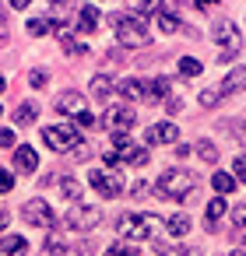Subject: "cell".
I'll return each mask as SVG.
<instances>
[{
	"mask_svg": "<svg viewBox=\"0 0 246 256\" xmlns=\"http://www.w3.org/2000/svg\"><path fill=\"white\" fill-rule=\"evenodd\" d=\"M43 140H46V148H53V151H74V148L81 144V134H78V126L60 123V126H46V130H43Z\"/></svg>",
	"mask_w": 246,
	"mask_h": 256,
	"instance_id": "6",
	"label": "cell"
},
{
	"mask_svg": "<svg viewBox=\"0 0 246 256\" xmlns=\"http://www.w3.org/2000/svg\"><path fill=\"white\" fill-rule=\"evenodd\" d=\"M179 130L176 123H151L148 126V144H176Z\"/></svg>",
	"mask_w": 246,
	"mask_h": 256,
	"instance_id": "11",
	"label": "cell"
},
{
	"mask_svg": "<svg viewBox=\"0 0 246 256\" xmlns=\"http://www.w3.org/2000/svg\"><path fill=\"white\" fill-rule=\"evenodd\" d=\"M158 246V242H155ZM158 256H197V249H172V246H158Z\"/></svg>",
	"mask_w": 246,
	"mask_h": 256,
	"instance_id": "31",
	"label": "cell"
},
{
	"mask_svg": "<svg viewBox=\"0 0 246 256\" xmlns=\"http://www.w3.org/2000/svg\"><path fill=\"white\" fill-rule=\"evenodd\" d=\"M74 28H78V32H85V36H88V32H95V28H99V8L85 4V8H81V14H78V22H74Z\"/></svg>",
	"mask_w": 246,
	"mask_h": 256,
	"instance_id": "13",
	"label": "cell"
},
{
	"mask_svg": "<svg viewBox=\"0 0 246 256\" xmlns=\"http://www.w3.org/2000/svg\"><path fill=\"white\" fill-rule=\"evenodd\" d=\"M165 232H169L172 238H183V235L190 232V218H186V214H169V218H165Z\"/></svg>",
	"mask_w": 246,
	"mask_h": 256,
	"instance_id": "17",
	"label": "cell"
},
{
	"mask_svg": "<svg viewBox=\"0 0 246 256\" xmlns=\"http://www.w3.org/2000/svg\"><path fill=\"white\" fill-rule=\"evenodd\" d=\"M15 190V176L8 168H0V193H11Z\"/></svg>",
	"mask_w": 246,
	"mask_h": 256,
	"instance_id": "33",
	"label": "cell"
},
{
	"mask_svg": "<svg viewBox=\"0 0 246 256\" xmlns=\"http://www.w3.org/2000/svg\"><path fill=\"white\" fill-rule=\"evenodd\" d=\"M109 92H113V81H109V78H102V74H99V78H95V81H92V95H95V98H99V102H106V98H109Z\"/></svg>",
	"mask_w": 246,
	"mask_h": 256,
	"instance_id": "23",
	"label": "cell"
},
{
	"mask_svg": "<svg viewBox=\"0 0 246 256\" xmlns=\"http://www.w3.org/2000/svg\"><path fill=\"white\" fill-rule=\"evenodd\" d=\"M64 256H92V246L88 242H74V246L64 249Z\"/></svg>",
	"mask_w": 246,
	"mask_h": 256,
	"instance_id": "30",
	"label": "cell"
},
{
	"mask_svg": "<svg viewBox=\"0 0 246 256\" xmlns=\"http://www.w3.org/2000/svg\"><path fill=\"white\" fill-rule=\"evenodd\" d=\"M193 186H197V179L190 176V172H183V168H165L162 176H158V196H165V200H186L190 193H193Z\"/></svg>",
	"mask_w": 246,
	"mask_h": 256,
	"instance_id": "1",
	"label": "cell"
},
{
	"mask_svg": "<svg viewBox=\"0 0 246 256\" xmlns=\"http://www.w3.org/2000/svg\"><path fill=\"white\" fill-rule=\"evenodd\" d=\"M211 186H214L218 193H232V190H235V179H232L228 172H214V176H211Z\"/></svg>",
	"mask_w": 246,
	"mask_h": 256,
	"instance_id": "24",
	"label": "cell"
},
{
	"mask_svg": "<svg viewBox=\"0 0 246 256\" xmlns=\"http://www.w3.org/2000/svg\"><path fill=\"white\" fill-rule=\"evenodd\" d=\"M197 154L207 158V162H214V158H218V148H214L211 140H197Z\"/></svg>",
	"mask_w": 246,
	"mask_h": 256,
	"instance_id": "29",
	"label": "cell"
},
{
	"mask_svg": "<svg viewBox=\"0 0 246 256\" xmlns=\"http://www.w3.org/2000/svg\"><path fill=\"white\" fill-rule=\"evenodd\" d=\"M36 116H39V106H36V102H22V106L15 109V123H18V126H29Z\"/></svg>",
	"mask_w": 246,
	"mask_h": 256,
	"instance_id": "18",
	"label": "cell"
},
{
	"mask_svg": "<svg viewBox=\"0 0 246 256\" xmlns=\"http://www.w3.org/2000/svg\"><path fill=\"white\" fill-rule=\"evenodd\" d=\"M102 162H106V165H120V162H123V158H120V151H109V154H106V158H102Z\"/></svg>",
	"mask_w": 246,
	"mask_h": 256,
	"instance_id": "43",
	"label": "cell"
},
{
	"mask_svg": "<svg viewBox=\"0 0 246 256\" xmlns=\"http://www.w3.org/2000/svg\"><path fill=\"white\" fill-rule=\"evenodd\" d=\"M113 28H116V39H120L123 46H148V42H151L148 22L137 18V14H120V18L113 22Z\"/></svg>",
	"mask_w": 246,
	"mask_h": 256,
	"instance_id": "3",
	"label": "cell"
},
{
	"mask_svg": "<svg viewBox=\"0 0 246 256\" xmlns=\"http://www.w3.org/2000/svg\"><path fill=\"white\" fill-rule=\"evenodd\" d=\"M246 84V70H235V74H228L225 78V84H221V95H232V92H239Z\"/></svg>",
	"mask_w": 246,
	"mask_h": 256,
	"instance_id": "22",
	"label": "cell"
},
{
	"mask_svg": "<svg viewBox=\"0 0 246 256\" xmlns=\"http://www.w3.org/2000/svg\"><path fill=\"white\" fill-rule=\"evenodd\" d=\"M0 148H15V130H0Z\"/></svg>",
	"mask_w": 246,
	"mask_h": 256,
	"instance_id": "38",
	"label": "cell"
},
{
	"mask_svg": "<svg viewBox=\"0 0 246 256\" xmlns=\"http://www.w3.org/2000/svg\"><path fill=\"white\" fill-rule=\"evenodd\" d=\"M8 218H11V214H4V210H0V232L8 228Z\"/></svg>",
	"mask_w": 246,
	"mask_h": 256,
	"instance_id": "45",
	"label": "cell"
},
{
	"mask_svg": "<svg viewBox=\"0 0 246 256\" xmlns=\"http://www.w3.org/2000/svg\"><path fill=\"white\" fill-rule=\"evenodd\" d=\"M232 256H246V238H242V246H239V249H235Z\"/></svg>",
	"mask_w": 246,
	"mask_h": 256,
	"instance_id": "46",
	"label": "cell"
},
{
	"mask_svg": "<svg viewBox=\"0 0 246 256\" xmlns=\"http://www.w3.org/2000/svg\"><path fill=\"white\" fill-rule=\"evenodd\" d=\"M78 126H95V116L92 112H78Z\"/></svg>",
	"mask_w": 246,
	"mask_h": 256,
	"instance_id": "42",
	"label": "cell"
},
{
	"mask_svg": "<svg viewBox=\"0 0 246 256\" xmlns=\"http://www.w3.org/2000/svg\"><path fill=\"white\" fill-rule=\"evenodd\" d=\"M22 218L29 221V224H39V228H53V207L46 204V200H29L25 207H22Z\"/></svg>",
	"mask_w": 246,
	"mask_h": 256,
	"instance_id": "8",
	"label": "cell"
},
{
	"mask_svg": "<svg viewBox=\"0 0 246 256\" xmlns=\"http://www.w3.org/2000/svg\"><path fill=\"white\" fill-rule=\"evenodd\" d=\"M155 14H158V28H162L165 36L179 32V18H176V14H172V11H169L165 4H158V8H155Z\"/></svg>",
	"mask_w": 246,
	"mask_h": 256,
	"instance_id": "15",
	"label": "cell"
},
{
	"mask_svg": "<svg viewBox=\"0 0 246 256\" xmlns=\"http://www.w3.org/2000/svg\"><path fill=\"white\" fill-rule=\"evenodd\" d=\"M120 158H123L127 165H148V151H144V148H134V144H127V148L120 151Z\"/></svg>",
	"mask_w": 246,
	"mask_h": 256,
	"instance_id": "21",
	"label": "cell"
},
{
	"mask_svg": "<svg viewBox=\"0 0 246 256\" xmlns=\"http://www.w3.org/2000/svg\"><path fill=\"white\" fill-rule=\"evenodd\" d=\"M8 39H11V32H8V22H4V14H0V50L8 46Z\"/></svg>",
	"mask_w": 246,
	"mask_h": 256,
	"instance_id": "39",
	"label": "cell"
},
{
	"mask_svg": "<svg viewBox=\"0 0 246 256\" xmlns=\"http://www.w3.org/2000/svg\"><path fill=\"white\" fill-rule=\"evenodd\" d=\"M116 232L127 242H151L155 238V214H120Z\"/></svg>",
	"mask_w": 246,
	"mask_h": 256,
	"instance_id": "2",
	"label": "cell"
},
{
	"mask_svg": "<svg viewBox=\"0 0 246 256\" xmlns=\"http://www.w3.org/2000/svg\"><path fill=\"white\" fill-rule=\"evenodd\" d=\"M4 88H8V81H4V78H0V92H4Z\"/></svg>",
	"mask_w": 246,
	"mask_h": 256,
	"instance_id": "47",
	"label": "cell"
},
{
	"mask_svg": "<svg viewBox=\"0 0 246 256\" xmlns=\"http://www.w3.org/2000/svg\"><path fill=\"white\" fill-rule=\"evenodd\" d=\"M57 186H60V193H64L67 200H78V196H81V186H78L74 179H60Z\"/></svg>",
	"mask_w": 246,
	"mask_h": 256,
	"instance_id": "26",
	"label": "cell"
},
{
	"mask_svg": "<svg viewBox=\"0 0 246 256\" xmlns=\"http://www.w3.org/2000/svg\"><path fill=\"white\" fill-rule=\"evenodd\" d=\"M165 109H169V112H172V116H176V112H179V109H183V102H179V98H172V95H169V98H165Z\"/></svg>",
	"mask_w": 246,
	"mask_h": 256,
	"instance_id": "41",
	"label": "cell"
},
{
	"mask_svg": "<svg viewBox=\"0 0 246 256\" xmlns=\"http://www.w3.org/2000/svg\"><path fill=\"white\" fill-rule=\"evenodd\" d=\"M25 28H29V36H32V39H39V36H50L57 25H53V18H32Z\"/></svg>",
	"mask_w": 246,
	"mask_h": 256,
	"instance_id": "19",
	"label": "cell"
},
{
	"mask_svg": "<svg viewBox=\"0 0 246 256\" xmlns=\"http://www.w3.org/2000/svg\"><path fill=\"white\" fill-rule=\"evenodd\" d=\"M134 123H137V116H134L130 106H113V109L106 112V126H113L116 134H127Z\"/></svg>",
	"mask_w": 246,
	"mask_h": 256,
	"instance_id": "9",
	"label": "cell"
},
{
	"mask_svg": "<svg viewBox=\"0 0 246 256\" xmlns=\"http://www.w3.org/2000/svg\"><path fill=\"white\" fill-rule=\"evenodd\" d=\"M130 193H134L137 200H148V193H151V186H148V182H134V190H130Z\"/></svg>",
	"mask_w": 246,
	"mask_h": 256,
	"instance_id": "36",
	"label": "cell"
},
{
	"mask_svg": "<svg viewBox=\"0 0 246 256\" xmlns=\"http://www.w3.org/2000/svg\"><path fill=\"white\" fill-rule=\"evenodd\" d=\"M102 256H137V249H134V246H127V242H116V246H109Z\"/></svg>",
	"mask_w": 246,
	"mask_h": 256,
	"instance_id": "28",
	"label": "cell"
},
{
	"mask_svg": "<svg viewBox=\"0 0 246 256\" xmlns=\"http://www.w3.org/2000/svg\"><path fill=\"white\" fill-rule=\"evenodd\" d=\"M127 144H130V137H127V134H113V148H116V151H123Z\"/></svg>",
	"mask_w": 246,
	"mask_h": 256,
	"instance_id": "40",
	"label": "cell"
},
{
	"mask_svg": "<svg viewBox=\"0 0 246 256\" xmlns=\"http://www.w3.org/2000/svg\"><path fill=\"white\" fill-rule=\"evenodd\" d=\"M232 172H235V179H242V182H246V154H239V158L232 162Z\"/></svg>",
	"mask_w": 246,
	"mask_h": 256,
	"instance_id": "35",
	"label": "cell"
},
{
	"mask_svg": "<svg viewBox=\"0 0 246 256\" xmlns=\"http://www.w3.org/2000/svg\"><path fill=\"white\" fill-rule=\"evenodd\" d=\"M99 221H102V210L99 207H88V204H71L67 214H64V224L71 232H92Z\"/></svg>",
	"mask_w": 246,
	"mask_h": 256,
	"instance_id": "5",
	"label": "cell"
},
{
	"mask_svg": "<svg viewBox=\"0 0 246 256\" xmlns=\"http://www.w3.org/2000/svg\"><path fill=\"white\" fill-rule=\"evenodd\" d=\"M71 154H74V158H88V148H85V144H78V148H74Z\"/></svg>",
	"mask_w": 246,
	"mask_h": 256,
	"instance_id": "44",
	"label": "cell"
},
{
	"mask_svg": "<svg viewBox=\"0 0 246 256\" xmlns=\"http://www.w3.org/2000/svg\"><path fill=\"white\" fill-rule=\"evenodd\" d=\"M158 98H169V78L148 81V102H158Z\"/></svg>",
	"mask_w": 246,
	"mask_h": 256,
	"instance_id": "20",
	"label": "cell"
},
{
	"mask_svg": "<svg viewBox=\"0 0 246 256\" xmlns=\"http://www.w3.org/2000/svg\"><path fill=\"white\" fill-rule=\"evenodd\" d=\"M218 98H225L221 88H204V92H200V102H204V106H214Z\"/></svg>",
	"mask_w": 246,
	"mask_h": 256,
	"instance_id": "32",
	"label": "cell"
},
{
	"mask_svg": "<svg viewBox=\"0 0 246 256\" xmlns=\"http://www.w3.org/2000/svg\"><path fill=\"white\" fill-rule=\"evenodd\" d=\"M0 116H4V106H0Z\"/></svg>",
	"mask_w": 246,
	"mask_h": 256,
	"instance_id": "48",
	"label": "cell"
},
{
	"mask_svg": "<svg viewBox=\"0 0 246 256\" xmlns=\"http://www.w3.org/2000/svg\"><path fill=\"white\" fill-rule=\"evenodd\" d=\"M15 165H18L22 172H36V165H39V154H36L32 148H25V144H22V148L15 151Z\"/></svg>",
	"mask_w": 246,
	"mask_h": 256,
	"instance_id": "16",
	"label": "cell"
},
{
	"mask_svg": "<svg viewBox=\"0 0 246 256\" xmlns=\"http://www.w3.org/2000/svg\"><path fill=\"white\" fill-rule=\"evenodd\" d=\"M211 39L221 46V64H228V60H235V53H239V46H242V36H239V28H235V22H228V18H221V22H214L211 25Z\"/></svg>",
	"mask_w": 246,
	"mask_h": 256,
	"instance_id": "4",
	"label": "cell"
},
{
	"mask_svg": "<svg viewBox=\"0 0 246 256\" xmlns=\"http://www.w3.org/2000/svg\"><path fill=\"white\" fill-rule=\"evenodd\" d=\"M221 214H225V200H221V196H214V200L207 204V218H204V224H207V228H214V221H218Z\"/></svg>",
	"mask_w": 246,
	"mask_h": 256,
	"instance_id": "25",
	"label": "cell"
},
{
	"mask_svg": "<svg viewBox=\"0 0 246 256\" xmlns=\"http://www.w3.org/2000/svg\"><path fill=\"white\" fill-rule=\"evenodd\" d=\"M46 81H50L46 70H32V74H29V84H32V88H46Z\"/></svg>",
	"mask_w": 246,
	"mask_h": 256,
	"instance_id": "34",
	"label": "cell"
},
{
	"mask_svg": "<svg viewBox=\"0 0 246 256\" xmlns=\"http://www.w3.org/2000/svg\"><path fill=\"white\" fill-rule=\"evenodd\" d=\"M29 242L22 235H8V238H0V256H25Z\"/></svg>",
	"mask_w": 246,
	"mask_h": 256,
	"instance_id": "14",
	"label": "cell"
},
{
	"mask_svg": "<svg viewBox=\"0 0 246 256\" xmlns=\"http://www.w3.org/2000/svg\"><path fill=\"white\" fill-rule=\"evenodd\" d=\"M116 88H120V95H123V98H130V102L148 98V84H144V81H137V78H127V81H120Z\"/></svg>",
	"mask_w": 246,
	"mask_h": 256,
	"instance_id": "12",
	"label": "cell"
},
{
	"mask_svg": "<svg viewBox=\"0 0 246 256\" xmlns=\"http://www.w3.org/2000/svg\"><path fill=\"white\" fill-rule=\"evenodd\" d=\"M88 182L99 190V196H106V200H116L127 186H123V179L116 176V172H102V168H95L92 176H88Z\"/></svg>",
	"mask_w": 246,
	"mask_h": 256,
	"instance_id": "7",
	"label": "cell"
},
{
	"mask_svg": "<svg viewBox=\"0 0 246 256\" xmlns=\"http://www.w3.org/2000/svg\"><path fill=\"white\" fill-rule=\"evenodd\" d=\"M232 221H235L239 228H246V204H239V207L232 210Z\"/></svg>",
	"mask_w": 246,
	"mask_h": 256,
	"instance_id": "37",
	"label": "cell"
},
{
	"mask_svg": "<svg viewBox=\"0 0 246 256\" xmlns=\"http://www.w3.org/2000/svg\"><path fill=\"white\" fill-rule=\"evenodd\" d=\"M53 109L64 112V116H67V112L78 116V112H85V95H81V92H60L57 102H53Z\"/></svg>",
	"mask_w": 246,
	"mask_h": 256,
	"instance_id": "10",
	"label": "cell"
},
{
	"mask_svg": "<svg viewBox=\"0 0 246 256\" xmlns=\"http://www.w3.org/2000/svg\"><path fill=\"white\" fill-rule=\"evenodd\" d=\"M179 74H186V78H197V74H200V64H197L193 56H183V60H179Z\"/></svg>",
	"mask_w": 246,
	"mask_h": 256,
	"instance_id": "27",
	"label": "cell"
}]
</instances>
